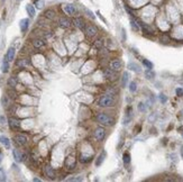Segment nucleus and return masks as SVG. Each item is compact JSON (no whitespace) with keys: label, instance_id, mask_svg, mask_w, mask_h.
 Masks as SVG:
<instances>
[{"label":"nucleus","instance_id":"obj_1","mask_svg":"<svg viewBox=\"0 0 183 182\" xmlns=\"http://www.w3.org/2000/svg\"><path fill=\"white\" fill-rule=\"evenodd\" d=\"M114 94H104L98 101V105L100 107H104V108H109V107H114L116 104L115 98L113 97Z\"/></svg>","mask_w":183,"mask_h":182},{"label":"nucleus","instance_id":"obj_2","mask_svg":"<svg viewBox=\"0 0 183 182\" xmlns=\"http://www.w3.org/2000/svg\"><path fill=\"white\" fill-rule=\"evenodd\" d=\"M97 120H98L99 124L101 125H104V126H113L115 124V119L113 117H110L109 115L104 112H100L97 115Z\"/></svg>","mask_w":183,"mask_h":182},{"label":"nucleus","instance_id":"obj_3","mask_svg":"<svg viewBox=\"0 0 183 182\" xmlns=\"http://www.w3.org/2000/svg\"><path fill=\"white\" fill-rule=\"evenodd\" d=\"M103 74H104V78H107L108 80H116V78H117V71L113 70L111 67L109 69H106L103 71Z\"/></svg>","mask_w":183,"mask_h":182},{"label":"nucleus","instance_id":"obj_4","mask_svg":"<svg viewBox=\"0 0 183 182\" xmlns=\"http://www.w3.org/2000/svg\"><path fill=\"white\" fill-rule=\"evenodd\" d=\"M85 32V35L89 36V37H95L97 35V33H98V28L96 27V26H92V25H89L85 27L84 29Z\"/></svg>","mask_w":183,"mask_h":182},{"label":"nucleus","instance_id":"obj_5","mask_svg":"<svg viewBox=\"0 0 183 182\" xmlns=\"http://www.w3.org/2000/svg\"><path fill=\"white\" fill-rule=\"evenodd\" d=\"M104 136H106V130H104V128H102V127L96 128V130H95V137L98 139L99 142L102 141V139L104 138Z\"/></svg>","mask_w":183,"mask_h":182},{"label":"nucleus","instance_id":"obj_6","mask_svg":"<svg viewBox=\"0 0 183 182\" xmlns=\"http://www.w3.org/2000/svg\"><path fill=\"white\" fill-rule=\"evenodd\" d=\"M8 123H9V127L11 128L13 130H19L20 129V123H19V120L15 119V118H10L8 120Z\"/></svg>","mask_w":183,"mask_h":182},{"label":"nucleus","instance_id":"obj_7","mask_svg":"<svg viewBox=\"0 0 183 182\" xmlns=\"http://www.w3.org/2000/svg\"><path fill=\"white\" fill-rule=\"evenodd\" d=\"M121 66H122V63H121V61H119V60H114L110 62V67L115 71H119L121 69Z\"/></svg>","mask_w":183,"mask_h":182},{"label":"nucleus","instance_id":"obj_8","mask_svg":"<svg viewBox=\"0 0 183 182\" xmlns=\"http://www.w3.org/2000/svg\"><path fill=\"white\" fill-rule=\"evenodd\" d=\"M58 24H60V26H61V27H63V28H69L70 26H71V20L69 19V18L62 17V18H60Z\"/></svg>","mask_w":183,"mask_h":182},{"label":"nucleus","instance_id":"obj_9","mask_svg":"<svg viewBox=\"0 0 183 182\" xmlns=\"http://www.w3.org/2000/svg\"><path fill=\"white\" fill-rule=\"evenodd\" d=\"M15 139H16L17 144H19V145H25L26 143H27V137H26L25 135L23 134H18L15 136Z\"/></svg>","mask_w":183,"mask_h":182},{"label":"nucleus","instance_id":"obj_10","mask_svg":"<svg viewBox=\"0 0 183 182\" xmlns=\"http://www.w3.org/2000/svg\"><path fill=\"white\" fill-rule=\"evenodd\" d=\"M15 53H16V51H15V47H9L8 52H7L6 54V60L9 61V62H11V61L15 59Z\"/></svg>","mask_w":183,"mask_h":182},{"label":"nucleus","instance_id":"obj_11","mask_svg":"<svg viewBox=\"0 0 183 182\" xmlns=\"http://www.w3.org/2000/svg\"><path fill=\"white\" fill-rule=\"evenodd\" d=\"M74 25L76 26L79 29H85V22H84V20L82 19V18H75V19H74Z\"/></svg>","mask_w":183,"mask_h":182},{"label":"nucleus","instance_id":"obj_12","mask_svg":"<svg viewBox=\"0 0 183 182\" xmlns=\"http://www.w3.org/2000/svg\"><path fill=\"white\" fill-rule=\"evenodd\" d=\"M106 155H107L106 151H102L101 153L99 154L98 158H97V160H96V165H97V166H100V165L102 164V162L104 161V157H106Z\"/></svg>","mask_w":183,"mask_h":182},{"label":"nucleus","instance_id":"obj_13","mask_svg":"<svg viewBox=\"0 0 183 182\" xmlns=\"http://www.w3.org/2000/svg\"><path fill=\"white\" fill-rule=\"evenodd\" d=\"M64 11L68 15H74L75 14V11H76V9H75V7H74L73 5H65L64 6Z\"/></svg>","mask_w":183,"mask_h":182},{"label":"nucleus","instance_id":"obj_14","mask_svg":"<svg viewBox=\"0 0 183 182\" xmlns=\"http://www.w3.org/2000/svg\"><path fill=\"white\" fill-rule=\"evenodd\" d=\"M45 173H46V175L48 178H51V179H54V178H55V172H54V170H53V168H52L51 165H46L45 166Z\"/></svg>","mask_w":183,"mask_h":182},{"label":"nucleus","instance_id":"obj_15","mask_svg":"<svg viewBox=\"0 0 183 182\" xmlns=\"http://www.w3.org/2000/svg\"><path fill=\"white\" fill-rule=\"evenodd\" d=\"M28 25H29V20L27 19V18L21 19L20 20V29H21V32L25 33L26 30H27V28H28Z\"/></svg>","mask_w":183,"mask_h":182},{"label":"nucleus","instance_id":"obj_16","mask_svg":"<svg viewBox=\"0 0 183 182\" xmlns=\"http://www.w3.org/2000/svg\"><path fill=\"white\" fill-rule=\"evenodd\" d=\"M0 143H1L2 145L6 147V149H9V147H10V141L6 137V136H3V135L0 136Z\"/></svg>","mask_w":183,"mask_h":182},{"label":"nucleus","instance_id":"obj_17","mask_svg":"<svg viewBox=\"0 0 183 182\" xmlns=\"http://www.w3.org/2000/svg\"><path fill=\"white\" fill-rule=\"evenodd\" d=\"M128 69L132 70V71H134V72H136V73H139V72H140V67L138 66V64L134 63V62H130V63L128 64Z\"/></svg>","mask_w":183,"mask_h":182},{"label":"nucleus","instance_id":"obj_18","mask_svg":"<svg viewBox=\"0 0 183 182\" xmlns=\"http://www.w3.org/2000/svg\"><path fill=\"white\" fill-rule=\"evenodd\" d=\"M13 155L14 158L16 162H23V158H21V153L18 152V150H13Z\"/></svg>","mask_w":183,"mask_h":182},{"label":"nucleus","instance_id":"obj_19","mask_svg":"<svg viewBox=\"0 0 183 182\" xmlns=\"http://www.w3.org/2000/svg\"><path fill=\"white\" fill-rule=\"evenodd\" d=\"M26 10H27V13H28V15L31 17H34L35 16V8H34V6L27 5V6H26Z\"/></svg>","mask_w":183,"mask_h":182},{"label":"nucleus","instance_id":"obj_20","mask_svg":"<svg viewBox=\"0 0 183 182\" xmlns=\"http://www.w3.org/2000/svg\"><path fill=\"white\" fill-rule=\"evenodd\" d=\"M44 41L43 39H40V38H37V39H35L34 42H33V45H34V47H36V48H39V47H42V46H44Z\"/></svg>","mask_w":183,"mask_h":182},{"label":"nucleus","instance_id":"obj_21","mask_svg":"<svg viewBox=\"0 0 183 182\" xmlns=\"http://www.w3.org/2000/svg\"><path fill=\"white\" fill-rule=\"evenodd\" d=\"M9 61H7L5 59V61L2 62V65H1V71L3 72V73H7V72L9 71Z\"/></svg>","mask_w":183,"mask_h":182},{"label":"nucleus","instance_id":"obj_22","mask_svg":"<svg viewBox=\"0 0 183 182\" xmlns=\"http://www.w3.org/2000/svg\"><path fill=\"white\" fill-rule=\"evenodd\" d=\"M130 27L133 28V30H135V32H138L139 30V25H138V21H136V20H134V19H132L130 20Z\"/></svg>","mask_w":183,"mask_h":182},{"label":"nucleus","instance_id":"obj_23","mask_svg":"<svg viewBox=\"0 0 183 182\" xmlns=\"http://www.w3.org/2000/svg\"><path fill=\"white\" fill-rule=\"evenodd\" d=\"M128 72H124V74H122V78H121V86L122 87H126L127 82H128Z\"/></svg>","mask_w":183,"mask_h":182},{"label":"nucleus","instance_id":"obj_24","mask_svg":"<svg viewBox=\"0 0 183 182\" xmlns=\"http://www.w3.org/2000/svg\"><path fill=\"white\" fill-rule=\"evenodd\" d=\"M145 77H146L148 80H152V79H154L155 73L152 71V69H147V71L145 72Z\"/></svg>","mask_w":183,"mask_h":182},{"label":"nucleus","instance_id":"obj_25","mask_svg":"<svg viewBox=\"0 0 183 182\" xmlns=\"http://www.w3.org/2000/svg\"><path fill=\"white\" fill-rule=\"evenodd\" d=\"M16 84H17V78H16V77L9 78V80H8V86L10 87V88H14V87H16Z\"/></svg>","mask_w":183,"mask_h":182},{"label":"nucleus","instance_id":"obj_26","mask_svg":"<svg viewBox=\"0 0 183 182\" xmlns=\"http://www.w3.org/2000/svg\"><path fill=\"white\" fill-rule=\"evenodd\" d=\"M45 17L48 18V19H54L55 13H54L53 10H46V11H45Z\"/></svg>","mask_w":183,"mask_h":182},{"label":"nucleus","instance_id":"obj_27","mask_svg":"<svg viewBox=\"0 0 183 182\" xmlns=\"http://www.w3.org/2000/svg\"><path fill=\"white\" fill-rule=\"evenodd\" d=\"M122 161H124V163L126 165L129 164V163H130V155H129V153H125L124 154V156H122Z\"/></svg>","mask_w":183,"mask_h":182},{"label":"nucleus","instance_id":"obj_28","mask_svg":"<svg viewBox=\"0 0 183 182\" xmlns=\"http://www.w3.org/2000/svg\"><path fill=\"white\" fill-rule=\"evenodd\" d=\"M129 90H130V92H135V91L137 90V84H136V82L132 81V82L129 83Z\"/></svg>","mask_w":183,"mask_h":182},{"label":"nucleus","instance_id":"obj_29","mask_svg":"<svg viewBox=\"0 0 183 182\" xmlns=\"http://www.w3.org/2000/svg\"><path fill=\"white\" fill-rule=\"evenodd\" d=\"M7 178H6V172L5 170L2 168H0V181H6Z\"/></svg>","mask_w":183,"mask_h":182},{"label":"nucleus","instance_id":"obj_30","mask_svg":"<svg viewBox=\"0 0 183 182\" xmlns=\"http://www.w3.org/2000/svg\"><path fill=\"white\" fill-rule=\"evenodd\" d=\"M143 64L147 67V69H153V63L149 62L148 60H143Z\"/></svg>","mask_w":183,"mask_h":182},{"label":"nucleus","instance_id":"obj_31","mask_svg":"<svg viewBox=\"0 0 183 182\" xmlns=\"http://www.w3.org/2000/svg\"><path fill=\"white\" fill-rule=\"evenodd\" d=\"M91 158H92V157H87V156H84V155H81L80 162H82V163H88V162L91 161Z\"/></svg>","mask_w":183,"mask_h":182},{"label":"nucleus","instance_id":"obj_32","mask_svg":"<svg viewBox=\"0 0 183 182\" xmlns=\"http://www.w3.org/2000/svg\"><path fill=\"white\" fill-rule=\"evenodd\" d=\"M158 98H160V100H161L162 104H165V102L167 101V97L165 96V94H163V93H161L160 96H158Z\"/></svg>","mask_w":183,"mask_h":182},{"label":"nucleus","instance_id":"obj_33","mask_svg":"<svg viewBox=\"0 0 183 182\" xmlns=\"http://www.w3.org/2000/svg\"><path fill=\"white\" fill-rule=\"evenodd\" d=\"M35 5H36L37 8L40 9V8H43V6H44V1L43 0H37V1L35 2Z\"/></svg>","mask_w":183,"mask_h":182},{"label":"nucleus","instance_id":"obj_34","mask_svg":"<svg viewBox=\"0 0 183 182\" xmlns=\"http://www.w3.org/2000/svg\"><path fill=\"white\" fill-rule=\"evenodd\" d=\"M138 109H139L140 111H145L146 110V107H145V105L143 102H140V104H138Z\"/></svg>","mask_w":183,"mask_h":182},{"label":"nucleus","instance_id":"obj_35","mask_svg":"<svg viewBox=\"0 0 183 182\" xmlns=\"http://www.w3.org/2000/svg\"><path fill=\"white\" fill-rule=\"evenodd\" d=\"M175 92H176V94L179 97H182L183 96V89L182 88H178L176 90H175Z\"/></svg>","mask_w":183,"mask_h":182},{"label":"nucleus","instance_id":"obj_36","mask_svg":"<svg viewBox=\"0 0 183 182\" xmlns=\"http://www.w3.org/2000/svg\"><path fill=\"white\" fill-rule=\"evenodd\" d=\"M1 101H2V105L5 106V107H6V106H8V105H7V104H8V99H7V97H6V96H3V97H2Z\"/></svg>","mask_w":183,"mask_h":182},{"label":"nucleus","instance_id":"obj_37","mask_svg":"<svg viewBox=\"0 0 183 182\" xmlns=\"http://www.w3.org/2000/svg\"><path fill=\"white\" fill-rule=\"evenodd\" d=\"M102 44H103L102 39H99V41H97V42H96V44H95V45H96L97 47H101V46H102Z\"/></svg>","mask_w":183,"mask_h":182},{"label":"nucleus","instance_id":"obj_38","mask_svg":"<svg viewBox=\"0 0 183 182\" xmlns=\"http://www.w3.org/2000/svg\"><path fill=\"white\" fill-rule=\"evenodd\" d=\"M85 11H87V13H88V15H89V16H90V17L92 18V19H95V18H96V17H95V15H93V14H92V13H91V11L89 10V9H87Z\"/></svg>","mask_w":183,"mask_h":182},{"label":"nucleus","instance_id":"obj_39","mask_svg":"<svg viewBox=\"0 0 183 182\" xmlns=\"http://www.w3.org/2000/svg\"><path fill=\"white\" fill-rule=\"evenodd\" d=\"M1 161H2V153L0 152V163H1Z\"/></svg>","mask_w":183,"mask_h":182},{"label":"nucleus","instance_id":"obj_40","mask_svg":"<svg viewBox=\"0 0 183 182\" xmlns=\"http://www.w3.org/2000/svg\"><path fill=\"white\" fill-rule=\"evenodd\" d=\"M181 156H182V158H183V146L181 147Z\"/></svg>","mask_w":183,"mask_h":182},{"label":"nucleus","instance_id":"obj_41","mask_svg":"<svg viewBox=\"0 0 183 182\" xmlns=\"http://www.w3.org/2000/svg\"><path fill=\"white\" fill-rule=\"evenodd\" d=\"M34 181H35V182H39L40 180H39V179H37V178H35V179H34Z\"/></svg>","mask_w":183,"mask_h":182},{"label":"nucleus","instance_id":"obj_42","mask_svg":"<svg viewBox=\"0 0 183 182\" xmlns=\"http://www.w3.org/2000/svg\"><path fill=\"white\" fill-rule=\"evenodd\" d=\"M182 135H183V132H182Z\"/></svg>","mask_w":183,"mask_h":182}]
</instances>
